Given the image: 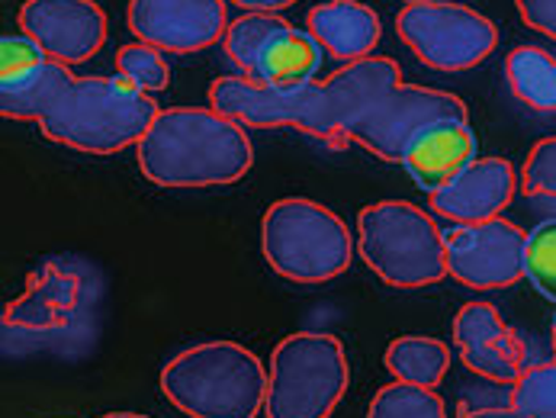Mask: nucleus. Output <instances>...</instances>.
Returning <instances> with one entry per match:
<instances>
[{
	"label": "nucleus",
	"instance_id": "7ed1b4c3",
	"mask_svg": "<svg viewBox=\"0 0 556 418\" xmlns=\"http://www.w3.org/2000/svg\"><path fill=\"white\" fill-rule=\"evenodd\" d=\"M159 113L155 97L123 75H87L65 87L39 126L46 139L65 149L84 155H116L129 145H139Z\"/></svg>",
	"mask_w": 556,
	"mask_h": 418
},
{
	"label": "nucleus",
	"instance_id": "4468645a",
	"mask_svg": "<svg viewBox=\"0 0 556 418\" xmlns=\"http://www.w3.org/2000/svg\"><path fill=\"white\" fill-rule=\"evenodd\" d=\"M454 344L464 364L492 380V383H515L525 364V341L515 332L492 303H467L454 319Z\"/></svg>",
	"mask_w": 556,
	"mask_h": 418
},
{
	"label": "nucleus",
	"instance_id": "72a5a7b5",
	"mask_svg": "<svg viewBox=\"0 0 556 418\" xmlns=\"http://www.w3.org/2000/svg\"><path fill=\"white\" fill-rule=\"evenodd\" d=\"M551 341H554V354H556V319H554V329H551Z\"/></svg>",
	"mask_w": 556,
	"mask_h": 418
},
{
	"label": "nucleus",
	"instance_id": "dca6fc26",
	"mask_svg": "<svg viewBox=\"0 0 556 418\" xmlns=\"http://www.w3.org/2000/svg\"><path fill=\"white\" fill-rule=\"evenodd\" d=\"M479 159V142L470 119H438L425 126L402 152L399 165L431 197L444 183H451L464 167Z\"/></svg>",
	"mask_w": 556,
	"mask_h": 418
},
{
	"label": "nucleus",
	"instance_id": "20e7f679",
	"mask_svg": "<svg viewBox=\"0 0 556 418\" xmlns=\"http://www.w3.org/2000/svg\"><path fill=\"white\" fill-rule=\"evenodd\" d=\"M261 251L283 280L316 287L351 267L354 239L334 210L306 197H283L261 219Z\"/></svg>",
	"mask_w": 556,
	"mask_h": 418
},
{
	"label": "nucleus",
	"instance_id": "cd10ccee",
	"mask_svg": "<svg viewBox=\"0 0 556 418\" xmlns=\"http://www.w3.org/2000/svg\"><path fill=\"white\" fill-rule=\"evenodd\" d=\"M521 190L528 197L556 200V136L541 139L521 167Z\"/></svg>",
	"mask_w": 556,
	"mask_h": 418
},
{
	"label": "nucleus",
	"instance_id": "6ab92c4d",
	"mask_svg": "<svg viewBox=\"0 0 556 418\" xmlns=\"http://www.w3.org/2000/svg\"><path fill=\"white\" fill-rule=\"evenodd\" d=\"M75 81V75L68 72V65L46 59L20 75L0 78V113L7 119H36L42 123V116L55 106V100L65 93V87Z\"/></svg>",
	"mask_w": 556,
	"mask_h": 418
},
{
	"label": "nucleus",
	"instance_id": "7c9ffc66",
	"mask_svg": "<svg viewBox=\"0 0 556 418\" xmlns=\"http://www.w3.org/2000/svg\"><path fill=\"white\" fill-rule=\"evenodd\" d=\"M457 418H528L521 416L511 403L508 406H477L470 400H460L457 406Z\"/></svg>",
	"mask_w": 556,
	"mask_h": 418
},
{
	"label": "nucleus",
	"instance_id": "f257e3e1",
	"mask_svg": "<svg viewBox=\"0 0 556 418\" xmlns=\"http://www.w3.org/2000/svg\"><path fill=\"white\" fill-rule=\"evenodd\" d=\"M139 170L159 187H226L254 165L251 139L213 106H161L136 145Z\"/></svg>",
	"mask_w": 556,
	"mask_h": 418
},
{
	"label": "nucleus",
	"instance_id": "0eeeda50",
	"mask_svg": "<svg viewBox=\"0 0 556 418\" xmlns=\"http://www.w3.org/2000/svg\"><path fill=\"white\" fill-rule=\"evenodd\" d=\"M396 33L415 59L434 72H470L498 46L495 23L454 0L405 3L396 16Z\"/></svg>",
	"mask_w": 556,
	"mask_h": 418
},
{
	"label": "nucleus",
	"instance_id": "c85d7f7f",
	"mask_svg": "<svg viewBox=\"0 0 556 418\" xmlns=\"http://www.w3.org/2000/svg\"><path fill=\"white\" fill-rule=\"evenodd\" d=\"M46 59H49L46 49H42L36 39H29L26 33H16V36L7 33V36L0 39V78L20 75V72L39 65V62H46Z\"/></svg>",
	"mask_w": 556,
	"mask_h": 418
},
{
	"label": "nucleus",
	"instance_id": "b1692460",
	"mask_svg": "<svg viewBox=\"0 0 556 418\" xmlns=\"http://www.w3.org/2000/svg\"><path fill=\"white\" fill-rule=\"evenodd\" d=\"M367 418H447V403L428 387L393 380L377 390Z\"/></svg>",
	"mask_w": 556,
	"mask_h": 418
},
{
	"label": "nucleus",
	"instance_id": "ddd939ff",
	"mask_svg": "<svg viewBox=\"0 0 556 418\" xmlns=\"http://www.w3.org/2000/svg\"><path fill=\"white\" fill-rule=\"evenodd\" d=\"M20 33L36 39L49 59L80 65L106 42V13L93 0H26L16 13Z\"/></svg>",
	"mask_w": 556,
	"mask_h": 418
},
{
	"label": "nucleus",
	"instance_id": "a878e982",
	"mask_svg": "<svg viewBox=\"0 0 556 418\" xmlns=\"http://www.w3.org/2000/svg\"><path fill=\"white\" fill-rule=\"evenodd\" d=\"M116 72L152 97L167 90V84H170V68H167L164 52L149 42H139V39L116 52Z\"/></svg>",
	"mask_w": 556,
	"mask_h": 418
},
{
	"label": "nucleus",
	"instance_id": "f03ea898",
	"mask_svg": "<svg viewBox=\"0 0 556 418\" xmlns=\"http://www.w3.org/2000/svg\"><path fill=\"white\" fill-rule=\"evenodd\" d=\"M270 373L239 341H203L174 354L161 370L164 400L190 418H254Z\"/></svg>",
	"mask_w": 556,
	"mask_h": 418
},
{
	"label": "nucleus",
	"instance_id": "a211bd4d",
	"mask_svg": "<svg viewBox=\"0 0 556 418\" xmlns=\"http://www.w3.org/2000/svg\"><path fill=\"white\" fill-rule=\"evenodd\" d=\"M306 29L325 49V55L348 65L374 55L383 36V20L374 7L361 0H325L309 10Z\"/></svg>",
	"mask_w": 556,
	"mask_h": 418
},
{
	"label": "nucleus",
	"instance_id": "bb28decb",
	"mask_svg": "<svg viewBox=\"0 0 556 418\" xmlns=\"http://www.w3.org/2000/svg\"><path fill=\"white\" fill-rule=\"evenodd\" d=\"M525 277L538 287L541 296L556 303V219H547L534 232H528Z\"/></svg>",
	"mask_w": 556,
	"mask_h": 418
},
{
	"label": "nucleus",
	"instance_id": "5701e85b",
	"mask_svg": "<svg viewBox=\"0 0 556 418\" xmlns=\"http://www.w3.org/2000/svg\"><path fill=\"white\" fill-rule=\"evenodd\" d=\"M290 26V20H283L280 13H241L239 20L229 23L226 36H223V49L229 55V62L239 68L241 75H254L257 59L264 55V49Z\"/></svg>",
	"mask_w": 556,
	"mask_h": 418
},
{
	"label": "nucleus",
	"instance_id": "2f4dec72",
	"mask_svg": "<svg viewBox=\"0 0 556 418\" xmlns=\"http://www.w3.org/2000/svg\"><path fill=\"white\" fill-rule=\"evenodd\" d=\"M241 7L244 13H283L287 7H293L296 0H229Z\"/></svg>",
	"mask_w": 556,
	"mask_h": 418
},
{
	"label": "nucleus",
	"instance_id": "aec40b11",
	"mask_svg": "<svg viewBox=\"0 0 556 418\" xmlns=\"http://www.w3.org/2000/svg\"><path fill=\"white\" fill-rule=\"evenodd\" d=\"M321 55L325 49L313 39L309 29H296L293 23L264 49V55L257 59V68L251 78L264 84H277V87H300V84L316 81L318 68H321Z\"/></svg>",
	"mask_w": 556,
	"mask_h": 418
},
{
	"label": "nucleus",
	"instance_id": "6e6552de",
	"mask_svg": "<svg viewBox=\"0 0 556 418\" xmlns=\"http://www.w3.org/2000/svg\"><path fill=\"white\" fill-rule=\"evenodd\" d=\"M438 119H467V103L451 90L399 84L354 126L351 139L377 159L399 165L405 145Z\"/></svg>",
	"mask_w": 556,
	"mask_h": 418
},
{
	"label": "nucleus",
	"instance_id": "f704fd0d",
	"mask_svg": "<svg viewBox=\"0 0 556 418\" xmlns=\"http://www.w3.org/2000/svg\"><path fill=\"white\" fill-rule=\"evenodd\" d=\"M402 3H431V0H402Z\"/></svg>",
	"mask_w": 556,
	"mask_h": 418
},
{
	"label": "nucleus",
	"instance_id": "9d476101",
	"mask_svg": "<svg viewBox=\"0 0 556 418\" xmlns=\"http://www.w3.org/2000/svg\"><path fill=\"white\" fill-rule=\"evenodd\" d=\"M210 106L244 129H300L316 139L318 81L277 87L248 75H229L210 87Z\"/></svg>",
	"mask_w": 556,
	"mask_h": 418
},
{
	"label": "nucleus",
	"instance_id": "473e14b6",
	"mask_svg": "<svg viewBox=\"0 0 556 418\" xmlns=\"http://www.w3.org/2000/svg\"><path fill=\"white\" fill-rule=\"evenodd\" d=\"M100 418H152V416H142V413H106V416Z\"/></svg>",
	"mask_w": 556,
	"mask_h": 418
},
{
	"label": "nucleus",
	"instance_id": "393cba45",
	"mask_svg": "<svg viewBox=\"0 0 556 418\" xmlns=\"http://www.w3.org/2000/svg\"><path fill=\"white\" fill-rule=\"evenodd\" d=\"M511 406L528 418H556V360L521 370L511 383Z\"/></svg>",
	"mask_w": 556,
	"mask_h": 418
},
{
	"label": "nucleus",
	"instance_id": "2eb2a0df",
	"mask_svg": "<svg viewBox=\"0 0 556 418\" xmlns=\"http://www.w3.org/2000/svg\"><path fill=\"white\" fill-rule=\"evenodd\" d=\"M518 187L521 180L508 159H477L451 183L434 190L428 197V206L454 226H477L498 219L502 210L515 200Z\"/></svg>",
	"mask_w": 556,
	"mask_h": 418
},
{
	"label": "nucleus",
	"instance_id": "412c9836",
	"mask_svg": "<svg viewBox=\"0 0 556 418\" xmlns=\"http://www.w3.org/2000/svg\"><path fill=\"white\" fill-rule=\"evenodd\" d=\"M511 93L534 113H556V59L544 46H518L505 55Z\"/></svg>",
	"mask_w": 556,
	"mask_h": 418
},
{
	"label": "nucleus",
	"instance_id": "1a4fd4ad",
	"mask_svg": "<svg viewBox=\"0 0 556 418\" xmlns=\"http://www.w3.org/2000/svg\"><path fill=\"white\" fill-rule=\"evenodd\" d=\"M525 251L528 232L502 216L444 232L447 274L470 290H508L525 280Z\"/></svg>",
	"mask_w": 556,
	"mask_h": 418
},
{
	"label": "nucleus",
	"instance_id": "39448f33",
	"mask_svg": "<svg viewBox=\"0 0 556 418\" xmlns=\"http://www.w3.org/2000/svg\"><path fill=\"white\" fill-rule=\"evenodd\" d=\"M357 251L396 290L434 287L447 277L444 229L405 200H380L357 213Z\"/></svg>",
	"mask_w": 556,
	"mask_h": 418
},
{
	"label": "nucleus",
	"instance_id": "9b49d317",
	"mask_svg": "<svg viewBox=\"0 0 556 418\" xmlns=\"http://www.w3.org/2000/svg\"><path fill=\"white\" fill-rule=\"evenodd\" d=\"M229 0H129L126 23L139 42L164 55H193L216 46L229 29Z\"/></svg>",
	"mask_w": 556,
	"mask_h": 418
},
{
	"label": "nucleus",
	"instance_id": "4be33fe9",
	"mask_svg": "<svg viewBox=\"0 0 556 418\" xmlns=\"http://www.w3.org/2000/svg\"><path fill=\"white\" fill-rule=\"evenodd\" d=\"M383 364L393 373V380L434 390L451 370V347L431 334H402L390 341Z\"/></svg>",
	"mask_w": 556,
	"mask_h": 418
},
{
	"label": "nucleus",
	"instance_id": "423d86ee",
	"mask_svg": "<svg viewBox=\"0 0 556 418\" xmlns=\"http://www.w3.org/2000/svg\"><path fill=\"white\" fill-rule=\"evenodd\" d=\"M267 418H328L351 383L344 344L328 332L287 334L270 354Z\"/></svg>",
	"mask_w": 556,
	"mask_h": 418
},
{
	"label": "nucleus",
	"instance_id": "c756f323",
	"mask_svg": "<svg viewBox=\"0 0 556 418\" xmlns=\"http://www.w3.org/2000/svg\"><path fill=\"white\" fill-rule=\"evenodd\" d=\"M515 7L531 29L556 39V0H515Z\"/></svg>",
	"mask_w": 556,
	"mask_h": 418
},
{
	"label": "nucleus",
	"instance_id": "f3484780",
	"mask_svg": "<svg viewBox=\"0 0 556 418\" xmlns=\"http://www.w3.org/2000/svg\"><path fill=\"white\" fill-rule=\"evenodd\" d=\"M80 290L84 283L78 274L46 264L39 274H33L26 293L7 306L3 326L29 334L59 332L72 322L80 303Z\"/></svg>",
	"mask_w": 556,
	"mask_h": 418
},
{
	"label": "nucleus",
	"instance_id": "f8f14e48",
	"mask_svg": "<svg viewBox=\"0 0 556 418\" xmlns=\"http://www.w3.org/2000/svg\"><path fill=\"white\" fill-rule=\"evenodd\" d=\"M402 84V68L387 55H367L341 65L334 75L318 81V132L316 139L341 145L354 126Z\"/></svg>",
	"mask_w": 556,
	"mask_h": 418
}]
</instances>
